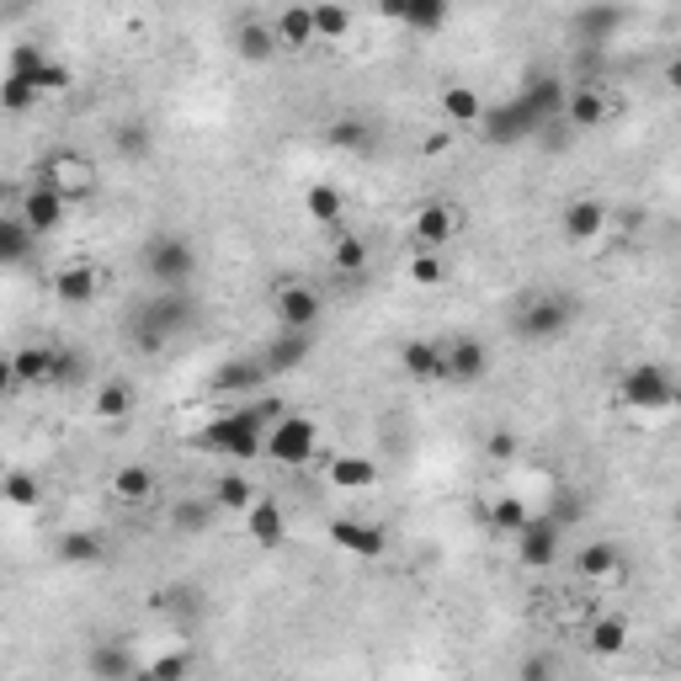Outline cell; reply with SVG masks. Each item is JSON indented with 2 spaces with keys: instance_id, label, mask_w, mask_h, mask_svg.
I'll use <instances>...</instances> for the list:
<instances>
[{
  "instance_id": "obj_1",
  "label": "cell",
  "mask_w": 681,
  "mask_h": 681,
  "mask_svg": "<svg viewBox=\"0 0 681 681\" xmlns=\"http://www.w3.org/2000/svg\"><path fill=\"white\" fill-rule=\"evenodd\" d=\"M267 432H272V415L261 411V405H245V411L214 415V421L197 432V447H203V453H219V458L250 463L267 453Z\"/></svg>"
},
{
  "instance_id": "obj_46",
  "label": "cell",
  "mask_w": 681,
  "mask_h": 681,
  "mask_svg": "<svg viewBox=\"0 0 681 681\" xmlns=\"http://www.w3.org/2000/svg\"><path fill=\"white\" fill-rule=\"evenodd\" d=\"M411 283H421V288H437L442 283V256L432 250V245H421L411 256Z\"/></svg>"
},
{
  "instance_id": "obj_21",
  "label": "cell",
  "mask_w": 681,
  "mask_h": 681,
  "mask_svg": "<svg viewBox=\"0 0 681 681\" xmlns=\"http://www.w3.org/2000/svg\"><path fill=\"white\" fill-rule=\"evenodd\" d=\"M277 43L283 49H309V43H319L315 32V0L309 6H283V17H277Z\"/></svg>"
},
{
  "instance_id": "obj_23",
  "label": "cell",
  "mask_w": 681,
  "mask_h": 681,
  "mask_svg": "<svg viewBox=\"0 0 681 681\" xmlns=\"http://www.w3.org/2000/svg\"><path fill=\"white\" fill-rule=\"evenodd\" d=\"M309 346H315V340H309V330H288V325H283V336L267 340L261 363H267V373H293V367L309 357Z\"/></svg>"
},
{
  "instance_id": "obj_28",
  "label": "cell",
  "mask_w": 681,
  "mask_h": 681,
  "mask_svg": "<svg viewBox=\"0 0 681 681\" xmlns=\"http://www.w3.org/2000/svg\"><path fill=\"white\" fill-rule=\"evenodd\" d=\"M261 378H272L261 357H235V363H224L219 373H214V389L219 394H245V389H256Z\"/></svg>"
},
{
  "instance_id": "obj_6",
  "label": "cell",
  "mask_w": 681,
  "mask_h": 681,
  "mask_svg": "<svg viewBox=\"0 0 681 681\" xmlns=\"http://www.w3.org/2000/svg\"><path fill=\"white\" fill-rule=\"evenodd\" d=\"M623 399H629L633 411H677V384H671V373L660 363H633L623 373Z\"/></svg>"
},
{
  "instance_id": "obj_29",
  "label": "cell",
  "mask_w": 681,
  "mask_h": 681,
  "mask_svg": "<svg viewBox=\"0 0 681 681\" xmlns=\"http://www.w3.org/2000/svg\"><path fill=\"white\" fill-rule=\"evenodd\" d=\"M522 97H527V107H533V112H537L543 122H554V118L564 112V101H570V91H564V86L554 80V75H533V80L522 86Z\"/></svg>"
},
{
  "instance_id": "obj_34",
  "label": "cell",
  "mask_w": 681,
  "mask_h": 681,
  "mask_svg": "<svg viewBox=\"0 0 681 681\" xmlns=\"http://www.w3.org/2000/svg\"><path fill=\"white\" fill-rule=\"evenodd\" d=\"M91 415H97V421H128V415H134V389H128L122 378H107L97 389V399H91Z\"/></svg>"
},
{
  "instance_id": "obj_40",
  "label": "cell",
  "mask_w": 681,
  "mask_h": 681,
  "mask_svg": "<svg viewBox=\"0 0 681 681\" xmlns=\"http://www.w3.org/2000/svg\"><path fill=\"white\" fill-rule=\"evenodd\" d=\"M330 267L346 272V277H357V272L367 267V240H357V235H336V245H330Z\"/></svg>"
},
{
  "instance_id": "obj_32",
  "label": "cell",
  "mask_w": 681,
  "mask_h": 681,
  "mask_svg": "<svg viewBox=\"0 0 681 681\" xmlns=\"http://www.w3.org/2000/svg\"><path fill=\"white\" fill-rule=\"evenodd\" d=\"M575 564H581L585 581H612V575H623V554H618V543H585Z\"/></svg>"
},
{
  "instance_id": "obj_20",
  "label": "cell",
  "mask_w": 681,
  "mask_h": 681,
  "mask_svg": "<svg viewBox=\"0 0 681 681\" xmlns=\"http://www.w3.org/2000/svg\"><path fill=\"white\" fill-rule=\"evenodd\" d=\"M453 235H458V208H453V203H426V208L415 214V240L421 245L442 250Z\"/></svg>"
},
{
  "instance_id": "obj_22",
  "label": "cell",
  "mask_w": 681,
  "mask_h": 681,
  "mask_svg": "<svg viewBox=\"0 0 681 681\" xmlns=\"http://www.w3.org/2000/svg\"><path fill=\"white\" fill-rule=\"evenodd\" d=\"M277 49H283V43H277V27L256 22V17H245V22L235 27V53H240V59H250V65H267Z\"/></svg>"
},
{
  "instance_id": "obj_54",
  "label": "cell",
  "mask_w": 681,
  "mask_h": 681,
  "mask_svg": "<svg viewBox=\"0 0 681 681\" xmlns=\"http://www.w3.org/2000/svg\"><path fill=\"white\" fill-rule=\"evenodd\" d=\"M378 17H389V22H405V17H411V0H378Z\"/></svg>"
},
{
  "instance_id": "obj_18",
  "label": "cell",
  "mask_w": 681,
  "mask_h": 681,
  "mask_svg": "<svg viewBox=\"0 0 681 681\" xmlns=\"http://www.w3.org/2000/svg\"><path fill=\"white\" fill-rule=\"evenodd\" d=\"M245 533L256 549H277L283 537H288V522H283V506L272 501V495H256V506L245 511Z\"/></svg>"
},
{
  "instance_id": "obj_4",
  "label": "cell",
  "mask_w": 681,
  "mask_h": 681,
  "mask_svg": "<svg viewBox=\"0 0 681 681\" xmlns=\"http://www.w3.org/2000/svg\"><path fill=\"white\" fill-rule=\"evenodd\" d=\"M145 267L160 288H187L197 272V250H193V240H181V235H155V240L145 245Z\"/></svg>"
},
{
  "instance_id": "obj_9",
  "label": "cell",
  "mask_w": 681,
  "mask_h": 681,
  "mask_svg": "<svg viewBox=\"0 0 681 681\" xmlns=\"http://www.w3.org/2000/svg\"><path fill=\"white\" fill-rule=\"evenodd\" d=\"M560 549H564V527L554 516H533V522L516 533V564H522V570H554Z\"/></svg>"
},
{
  "instance_id": "obj_45",
  "label": "cell",
  "mask_w": 681,
  "mask_h": 681,
  "mask_svg": "<svg viewBox=\"0 0 681 681\" xmlns=\"http://www.w3.org/2000/svg\"><path fill=\"white\" fill-rule=\"evenodd\" d=\"M367 139H373V128H367L363 118H336L330 122V145L336 149H367Z\"/></svg>"
},
{
  "instance_id": "obj_57",
  "label": "cell",
  "mask_w": 681,
  "mask_h": 681,
  "mask_svg": "<svg viewBox=\"0 0 681 681\" xmlns=\"http://www.w3.org/2000/svg\"><path fill=\"white\" fill-rule=\"evenodd\" d=\"M677 522H681V501H677Z\"/></svg>"
},
{
  "instance_id": "obj_38",
  "label": "cell",
  "mask_w": 681,
  "mask_h": 681,
  "mask_svg": "<svg viewBox=\"0 0 681 681\" xmlns=\"http://www.w3.org/2000/svg\"><path fill=\"white\" fill-rule=\"evenodd\" d=\"M315 32H319V43H340L352 32V11L340 0H315Z\"/></svg>"
},
{
  "instance_id": "obj_10",
  "label": "cell",
  "mask_w": 681,
  "mask_h": 681,
  "mask_svg": "<svg viewBox=\"0 0 681 681\" xmlns=\"http://www.w3.org/2000/svg\"><path fill=\"white\" fill-rule=\"evenodd\" d=\"M53 363H59V346H17L6 367H0V378H6V389H27V384H53Z\"/></svg>"
},
{
  "instance_id": "obj_19",
  "label": "cell",
  "mask_w": 681,
  "mask_h": 681,
  "mask_svg": "<svg viewBox=\"0 0 681 681\" xmlns=\"http://www.w3.org/2000/svg\"><path fill=\"white\" fill-rule=\"evenodd\" d=\"M277 319H283L288 330H315L319 293L304 288V283H288V288H277Z\"/></svg>"
},
{
  "instance_id": "obj_11",
  "label": "cell",
  "mask_w": 681,
  "mask_h": 681,
  "mask_svg": "<svg viewBox=\"0 0 681 681\" xmlns=\"http://www.w3.org/2000/svg\"><path fill=\"white\" fill-rule=\"evenodd\" d=\"M560 224H564V240L591 245V240H602V235H608L612 208L602 203V197H575V203H564Z\"/></svg>"
},
{
  "instance_id": "obj_55",
  "label": "cell",
  "mask_w": 681,
  "mask_h": 681,
  "mask_svg": "<svg viewBox=\"0 0 681 681\" xmlns=\"http://www.w3.org/2000/svg\"><path fill=\"white\" fill-rule=\"evenodd\" d=\"M549 671H554V660H527L516 677H522V681H537V677H549Z\"/></svg>"
},
{
  "instance_id": "obj_16",
  "label": "cell",
  "mask_w": 681,
  "mask_h": 681,
  "mask_svg": "<svg viewBox=\"0 0 681 681\" xmlns=\"http://www.w3.org/2000/svg\"><path fill=\"white\" fill-rule=\"evenodd\" d=\"M485 373H490L485 340H474V336H453V340H447V384H480Z\"/></svg>"
},
{
  "instance_id": "obj_31",
  "label": "cell",
  "mask_w": 681,
  "mask_h": 681,
  "mask_svg": "<svg viewBox=\"0 0 681 681\" xmlns=\"http://www.w3.org/2000/svg\"><path fill=\"white\" fill-rule=\"evenodd\" d=\"M112 490H118V501H128V506H149V495H155V468L128 463V468L112 474Z\"/></svg>"
},
{
  "instance_id": "obj_49",
  "label": "cell",
  "mask_w": 681,
  "mask_h": 681,
  "mask_svg": "<svg viewBox=\"0 0 681 681\" xmlns=\"http://www.w3.org/2000/svg\"><path fill=\"white\" fill-rule=\"evenodd\" d=\"M43 65H49V59H43V49H38V43H17V49H11V65H6V75H38Z\"/></svg>"
},
{
  "instance_id": "obj_44",
  "label": "cell",
  "mask_w": 681,
  "mask_h": 681,
  "mask_svg": "<svg viewBox=\"0 0 681 681\" xmlns=\"http://www.w3.org/2000/svg\"><path fill=\"white\" fill-rule=\"evenodd\" d=\"M214 516H219V506H214V495H208V501H181L170 522H176L181 533H203V527H208Z\"/></svg>"
},
{
  "instance_id": "obj_53",
  "label": "cell",
  "mask_w": 681,
  "mask_h": 681,
  "mask_svg": "<svg viewBox=\"0 0 681 681\" xmlns=\"http://www.w3.org/2000/svg\"><path fill=\"white\" fill-rule=\"evenodd\" d=\"M485 453L495 463H506V458H516V437L511 432H490V442H485Z\"/></svg>"
},
{
  "instance_id": "obj_8",
  "label": "cell",
  "mask_w": 681,
  "mask_h": 681,
  "mask_svg": "<svg viewBox=\"0 0 681 681\" xmlns=\"http://www.w3.org/2000/svg\"><path fill=\"white\" fill-rule=\"evenodd\" d=\"M38 181H49L53 193H65L70 203H80V197L97 193V166H91L86 155H70V149H59V155H49V160L38 166Z\"/></svg>"
},
{
  "instance_id": "obj_3",
  "label": "cell",
  "mask_w": 681,
  "mask_h": 681,
  "mask_svg": "<svg viewBox=\"0 0 681 681\" xmlns=\"http://www.w3.org/2000/svg\"><path fill=\"white\" fill-rule=\"evenodd\" d=\"M570 325H575V298L570 293H527L516 304V315H511V330H516V340H527V346H549Z\"/></svg>"
},
{
  "instance_id": "obj_12",
  "label": "cell",
  "mask_w": 681,
  "mask_h": 681,
  "mask_svg": "<svg viewBox=\"0 0 681 681\" xmlns=\"http://www.w3.org/2000/svg\"><path fill=\"white\" fill-rule=\"evenodd\" d=\"M618 112V101L608 97V86H575L570 101H564V118L575 134H591V128H602V122Z\"/></svg>"
},
{
  "instance_id": "obj_5",
  "label": "cell",
  "mask_w": 681,
  "mask_h": 681,
  "mask_svg": "<svg viewBox=\"0 0 681 681\" xmlns=\"http://www.w3.org/2000/svg\"><path fill=\"white\" fill-rule=\"evenodd\" d=\"M315 442H319V426L309 415H283V421H272L267 432V458L283 463V468H304L315 458Z\"/></svg>"
},
{
  "instance_id": "obj_37",
  "label": "cell",
  "mask_w": 681,
  "mask_h": 681,
  "mask_svg": "<svg viewBox=\"0 0 681 681\" xmlns=\"http://www.w3.org/2000/svg\"><path fill=\"white\" fill-rule=\"evenodd\" d=\"M214 506L219 511H250L256 506V485L245 474H219L214 480Z\"/></svg>"
},
{
  "instance_id": "obj_14",
  "label": "cell",
  "mask_w": 681,
  "mask_h": 681,
  "mask_svg": "<svg viewBox=\"0 0 681 681\" xmlns=\"http://www.w3.org/2000/svg\"><path fill=\"white\" fill-rule=\"evenodd\" d=\"M399 367L411 378H421V384H447V340H405Z\"/></svg>"
},
{
  "instance_id": "obj_41",
  "label": "cell",
  "mask_w": 681,
  "mask_h": 681,
  "mask_svg": "<svg viewBox=\"0 0 681 681\" xmlns=\"http://www.w3.org/2000/svg\"><path fill=\"white\" fill-rule=\"evenodd\" d=\"M38 97H43V91H38L32 75H6V86H0V107H6V112H27Z\"/></svg>"
},
{
  "instance_id": "obj_13",
  "label": "cell",
  "mask_w": 681,
  "mask_h": 681,
  "mask_svg": "<svg viewBox=\"0 0 681 681\" xmlns=\"http://www.w3.org/2000/svg\"><path fill=\"white\" fill-rule=\"evenodd\" d=\"M330 543H336L340 554H352V560H378V554L389 549L384 527H367V522H357V516H340V522H330Z\"/></svg>"
},
{
  "instance_id": "obj_56",
  "label": "cell",
  "mask_w": 681,
  "mask_h": 681,
  "mask_svg": "<svg viewBox=\"0 0 681 681\" xmlns=\"http://www.w3.org/2000/svg\"><path fill=\"white\" fill-rule=\"evenodd\" d=\"M665 86H671V91H677V97H681V53H677V59H671V65H665Z\"/></svg>"
},
{
  "instance_id": "obj_26",
  "label": "cell",
  "mask_w": 681,
  "mask_h": 681,
  "mask_svg": "<svg viewBox=\"0 0 681 681\" xmlns=\"http://www.w3.org/2000/svg\"><path fill=\"white\" fill-rule=\"evenodd\" d=\"M330 485L336 490H373L378 485V463L363 453H336L330 458Z\"/></svg>"
},
{
  "instance_id": "obj_36",
  "label": "cell",
  "mask_w": 681,
  "mask_h": 681,
  "mask_svg": "<svg viewBox=\"0 0 681 681\" xmlns=\"http://www.w3.org/2000/svg\"><path fill=\"white\" fill-rule=\"evenodd\" d=\"M340 208H346V197H340V187H330V181H315V187L304 193V214L315 224H340Z\"/></svg>"
},
{
  "instance_id": "obj_2",
  "label": "cell",
  "mask_w": 681,
  "mask_h": 681,
  "mask_svg": "<svg viewBox=\"0 0 681 681\" xmlns=\"http://www.w3.org/2000/svg\"><path fill=\"white\" fill-rule=\"evenodd\" d=\"M197 325V304L187 288H160V298H149L134 315V346L139 352H160L166 340H176L181 330Z\"/></svg>"
},
{
  "instance_id": "obj_42",
  "label": "cell",
  "mask_w": 681,
  "mask_h": 681,
  "mask_svg": "<svg viewBox=\"0 0 681 681\" xmlns=\"http://www.w3.org/2000/svg\"><path fill=\"white\" fill-rule=\"evenodd\" d=\"M0 495H6V506H17V511H32L38 501H43V490H38V480L32 474H6V485H0Z\"/></svg>"
},
{
  "instance_id": "obj_25",
  "label": "cell",
  "mask_w": 681,
  "mask_h": 681,
  "mask_svg": "<svg viewBox=\"0 0 681 681\" xmlns=\"http://www.w3.org/2000/svg\"><path fill=\"white\" fill-rule=\"evenodd\" d=\"M53 298H59V304H70V309L91 304V298H97V272L86 267V261H70V267L53 277Z\"/></svg>"
},
{
  "instance_id": "obj_17",
  "label": "cell",
  "mask_w": 681,
  "mask_h": 681,
  "mask_svg": "<svg viewBox=\"0 0 681 681\" xmlns=\"http://www.w3.org/2000/svg\"><path fill=\"white\" fill-rule=\"evenodd\" d=\"M618 27H629V6H618V0H596V6L575 11V32L585 43H608Z\"/></svg>"
},
{
  "instance_id": "obj_43",
  "label": "cell",
  "mask_w": 681,
  "mask_h": 681,
  "mask_svg": "<svg viewBox=\"0 0 681 681\" xmlns=\"http://www.w3.org/2000/svg\"><path fill=\"white\" fill-rule=\"evenodd\" d=\"M447 6H453V0H411V17H405V27H415V32H442V22H447Z\"/></svg>"
},
{
  "instance_id": "obj_47",
  "label": "cell",
  "mask_w": 681,
  "mask_h": 681,
  "mask_svg": "<svg viewBox=\"0 0 681 681\" xmlns=\"http://www.w3.org/2000/svg\"><path fill=\"white\" fill-rule=\"evenodd\" d=\"M549 516H554L560 527L581 522V516H585V495H581V490H554V501H549Z\"/></svg>"
},
{
  "instance_id": "obj_27",
  "label": "cell",
  "mask_w": 681,
  "mask_h": 681,
  "mask_svg": "<svg viewBox=\"0 0 681 681\" xmlns=\"http://www.w3.org/2000/svg\"><path fill=\"white\" fill-rule=\"evenodd\" d=\"M38 240H43V235H38V229H32V224H27L22 214H6V219H0V261L22 267L27 250H32Z\"/></svg>"
},
{
  "instance_id": "obj_51",
  "label": "cell",
  "mask_w": 681,
  "mask_h": 681,
  "mask_svg": "<svg viewBox=\"0 0 681 681\" xmlns=\"http://www.w3.org/2000/svg\"><path fill=\"white\" fill-rule=\"evenodd\" d=\"M118 149L139 160V155H149V134L139 128V122H128V128H118Z\"/></svg>"
},
{
  "instance_id": "obj_30",
  "label": "cell",
  "mask_w": 681,
  "mask_h": 681,
  "mask_svg": "<svg viewBox=\"0 0 681 681\" xmlns=\"http://www.w3.org/2000/svg\"><path fill=\"white\" fill-rule=\"evenodd\" d=\"M585 644H591L596 655H623V650H629V623L612 618V612H596L591 629H585Z\"/></svg>"
},
{
  "instance_id": "obj_33",
  "label": "cell",
  "mask_w": 681,
  "mask_h": 681,
  "mask_svg": "<svg viewBox=\"0 0 681 681\" xmlns=\"http://www.w3.org/2000/svg\"><path fill=\"white\" fill-rule=\"evenodd\" d=\"M128 671H134V660H128V650H118V644H107V639H101L97 650L86 655V677H91V681H122Z\"/></svg>"
},
{
  "instance_id": "obj_7",
  "label": "cell",
  "mask_w": 681,
  "mask_h": 681,
  "mask_svg": "<svg viewBox=\"0 0 681 681\" xmlns=\"http://www.w3.org/2000/svg\"><path fill=\"white\" fill-rule=\"evenodd\" d=\"M480 128H485L490 145H522V139H533L537 128H549V122L537 118L533 107H527V97L516 91V101H501V107H490L485 118H480Z\"/></svg>"
},
{
  "instance_id": "obj_52",
  "label": "cell",
  "mask_w": 681,
  "mask_h": 681,
  "mask_svg": "<svg viewBox=\"0 0 681 681\" xmlns=\"http://www.w3.org/2000/svg\"><path fill=\"white\" fill-rule=\"evenodd\" d=\"M145 671H149V677H170V681H176V677H187V671H193V660H187V655H160V660H149Z\"/></svg>"
},
{
  "instance_id": "obj_50",
  "label": "cell",
  "mask_w": 681,
  "mask_h": 681,
  "mask_svg": "<svg viewBox=\"0 0 681 681\" xmlns=\"http://www.w3.org/2000/svg\"><path fill=\"white\" fill-rule=\"evenodd\" d=\"M32 80H38V91H43V97H59V91H70V86H75V75L65 70V65H53V59L32 75Z\"/></svg>"
},
{
  "instance_id": "obj_15",
  "label": "cell",
  "mask_w": 681,
  "mask_h": 681,
  "mask_svg": "<svg viewBox=\"0 0 681 681\" xmlns=\"http://www.w3.org/2000/svg\"><path fill=\"white\" fill-rule=\"evenodd\" d=\"M65 203H70V197H65V193H53L49 181H32V187H27V197H22V208H17V214H22V219L32 224L38 235H53V229L65 224Z\"/></svg>"
},
{
  "instance_id": "obj_35",
  "label": "cell",
  "mask_w": 681,
  "mask_h": 681,
  "mask_svg": "<svg viewBox=\"0 0 681 681\" xmlns=\"http://www.w3.org/2000/svg\"><path fill=\"white\" fill-rule=\"evenodd\" d=\"M490 527H501V533H522V527H527V522H533V506H527V501H522V495H495V501H490Z\"/></svg>"
},
{
  "instance_id": "obj_39",
  "label": "cell",
  "mask_w": 681,
  "mask_h": 681,
  "mask_svg": "<svg viewBox=\"0 0 681 681\" xmlns=\"http://www.w3.org/2000/svg\"><path fill=\"white\" fill-rule=\"evenodd\" d=\"M53 554L65 564H97L101 560V537L97 533H65L53 543Z\"/></svg>"
},
{
  "instance_id": "obj_48",
  "label": "cell",
  "mask_w": 681,
  "mask_h": 681,
  "mask_svg": "<svg viewBox=\"0 0 681 681\" xmlns=\"http://www.w3.org/2000/svg\"><path fill=\"white\" fill-rule=\"evenodd\" d=\"M86 378V357L80 352H70V346H59V363H53V389H70V384H80Z\"/></svg>"
},
{
  "instance_id": "obj_24",
  "label": "cell",
  "mask_w": 681,
  "mask_h": 681,
  "mask_svg": "<svg viewBox=\"0 0 681 681\" xmlns=\"http://www.w3.org/2000/svg\"><path fill=\"white\" fill-rule=\"evenodd\" d=\"M442 118L453 122V128H480L485 101H480L474 86H442Z\"/></svg>"
}]
</instances>
